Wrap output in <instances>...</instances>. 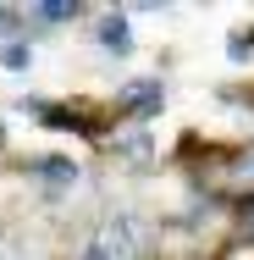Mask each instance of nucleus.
<instances>
[{
	"label": "nucleus",
	"instance_id": "nucleus-9",
	"mask_svg": "<svg viewBox=\"0 0 254 260\" xmlns=\"http://www.w3.org/2000/svg\"><path fill=\"white\" fill-rule=\"evenodd\" d=\"M22 22H28V11H17V6H0V45L22 39Z\"/></svg>",
	"mask_w": 254,
	"mask_h": 260
},
{
	"label": "nucleus",
	"instance_id": "nucleus-2",
	"mask_svg": "<svg viewBox=\"0 0 254 260\" xmlns=\"http://www.w3.org/2000/svg\"><path fill=\"white\" fill-rule=\"evenodd\" d=\"M160 111H166V78H160V72H144V78L116 83V116H122L127 127H150Z\"/></svg>",
	"mask_w": 254,
	"mask_h": 260
},
{
	"label": "nucleus",
	"instance_id": "nucleus-1",
	"mask_svg": "<svg viewBox=\"0 0 254 260\" xmlns=\"http://www.w3.org/2000/svg\"><path fill=\"white\" fill-rule=\"evenodd\" d=\"M144 249H150V227L133 210H111L100 227L83 238L78 260H144Z\"/></svg>",
	"mask_w": 254,
	"mask_h": 260
},
{
	"label": "nucleus",
	"instance_id": "nucleus-3",
	"mask_svg": "<svg viewBox=\"0 0 254 260\" xmlns=\"http://www.w3.org/2000/svg\"><path fill=\"white\" fill-rule=\"evenodd\" d=\"M78 177H83V166H78V160L72 155H33L28 160V183H39V188H45V200H61V194H72V188H78Z\"/></svg>",
	"mask_w": 254,
	"mask_h": 260
},
{
	"label": "nucleus",
	"instance_id": "nucleus-10",
	"mask_svg": "<svg viewBox=\"0 0 254 260\" xmlns=\"http://www.w3.org/2000/svg\"><path fill=\"white\" fill-rule=\"evenodd\" d=\"M221 100H238V105H249V89H221Z\"/></svg>",
	"mask_w": 254,
	"mask_h": 260
},
{
	"label": "nucleus",
	"instance_id": "nucleus-4",
	"mask_svg": "<svg viewBox=\"0 0 254 260\" xmlns=\"http://www.w3.org/2000/svg\"><path fill=\"white\" fill-rule=\"evenodd\" d=\"M94 45L105 55H133V11H105L94 22Z\"/></svg>",
	"mask_w": 254,
	"mask_h": 260
},
{
	"label": "nucleus",
	"instance_id": "nucleus-11",
	"mask_svg": "<svg viewBox=\"0 0 254 260\" xmlns=\"http://www.w3.org/2000/svg\"><path fill=\"white\" fill-rule=\"evenodd\" d=\"M0 260H17V249H11V244H0Z\"/></svg>",
	"mask_w": 254,
	"mask_h": 260
},
{
	"label": "nucleus",
	"instance_id": "nucleus-6",
	"mask_svg": "<svg viewBox=\"0 0 254 260\" xmlns=\"http://www.w3.org/2000/svg\"><path fill=\"white\" fill-rule=\"evenodd\" d=\"M28 17H39L45 28H61V22L83 17V6H78V0H39V6H28Z\"/></svg>",
	"mask_w": 254,
	"mask_h": 260
},
{
	"label": "nucleus",
	"instance_id": "nucleus-8",
	"mask_svg": "<svg viewBox=\"0 0 254 260\" xmlns=\"http://www.w3.org/2000/svg\"><path fill=\"white\" fill-rule=\"evenodd\" d=\"M249 55H254V34H243V28H232V34H227V61H232V67H243Z\"/></svg>",
	"mask_w": 254,
	"mask_h": 260
},
{
	"label": "nucleus",
	"instance_id": "nucleus-5",
	"mask_svg": "<svg viewBox=\"0 0 254 260\" xmlns=\"http://www.w3.org/2000/svg\"><path fill=\"white\" fill-rule=\"evenodd\" d=\"M111 155H122V160H150L155 155V139H150V127H127V133H116L111 139Z\"/></svg>",
	"mask_w": 254,
	"mask_h": 260
},
{
	"label": "nucleus",
	"instance_id": "nucleus-7",
	"mask_svg": "<svg viewBox=\"0 0 254 260\" xmlns=\"http://www.w3.org/2000/svg\"><path fill=\"white\" fill-rule=\"evenodd\" d=\"M0 72H11V78L33 72V45H28V39H11V45H0Z\"/></svg>",
	"mask_w": 254,
	"mask_h": 260
}]
</instances>
